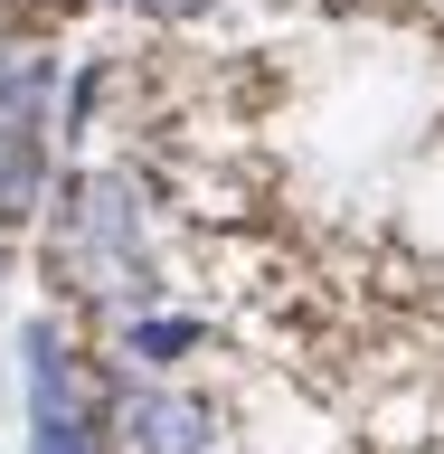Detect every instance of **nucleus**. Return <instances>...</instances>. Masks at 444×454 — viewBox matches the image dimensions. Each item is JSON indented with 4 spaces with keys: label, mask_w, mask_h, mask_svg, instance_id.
Listing matches in <instances>:
<instances>
[{
    "label": "nucleus",
    "mask_w": 444,
    "mask_h": 454,
    "mask_svg": "<svg viewBox=\"0 0 444 454\" xmlns=\"http://www.w3.org/2000/svg\"><path fill=\"white\" fill-rule=\"evenodd\" d=\"M199 322L190 312H133V322H123V360H142V369H170V360H190L199 350Z\"/></svg>",
    "instance_id": "2"
},
{
    "label": "nucleus",
    "mask_w": 444,
    "mask_h": 454,
    "mask_svg": "<svg viewBox=\"0 0 444 454\" xmlns=\"http://www.w3.org/2000/svg\"><path fill=\"white\" fill-rule=\"evenodd\" d=\"M0 284H10V247H0Z\"/></svg>",
    "instance_id": "5"
},
{
    "label": "nucleus",
    "mask_w": 444,
    "mask_h": 454,
    "mask_svg": "<svg viewBox=\"0 0 444 454\" xmlns=\"http://www.w3.org/2000/svg\"><path fill=\"white\" fill-rule=\"evenodd\" d=\"M161 10H199V0H161Z\"/></svg>",
    "instance_id": "4"
},
{
    "label": "nucleus",
    "mask_w": 444,
    "mask_h": 454,
    "mask_svg": "<svg viewBox=\"0 0 444 454\" xmlns=\"http://www.w3.org/2000/svg\"><path fill=\"white\" fill-rule=\"evenodd\" d=\"M28 454H105V407H28Z\"/></svg>",
    "instance_id": "3"
},
{
    "label": "nucleus",
    "mask_w": 444,
    "mask_h": 454,
    "mask_svg": "<svg viewBox=\"0 0 444 454\" xmlns=\"http://www.w3.org/2000/svg\"><path fill=\"white\" fill-rule=\"evenodd\" d=\"M105 445L113 454H208L218 445V417H208V397L190 388H123L105 397Z\"/></svg>",
    "instance_id": "1"
}]
</instances>
